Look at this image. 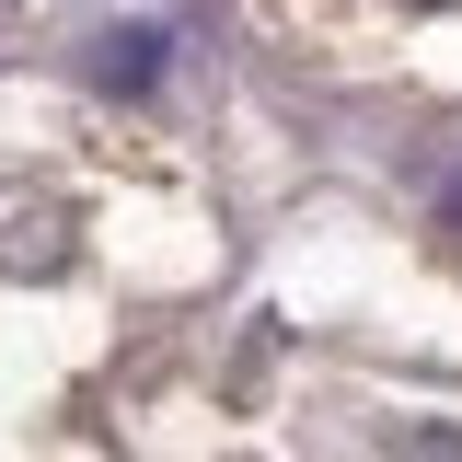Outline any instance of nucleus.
<instances>
[{"label":"nucleus","mask_w":462,"mask_h":462,"mask_svg":"<svg viewBox=\"0 0 462 462\" xmlns=\"http://www.w3.org/2000/svg\"><path fill=\"white\" fill-rule=\"evenodd\" d=\"M151 58H162V35H116V47H105V81H151Z\"/></svg>","instance_id":"1"},{"label":"nucleus","mask_w":462,"mask_h":462,"mask_svg":"<svg viewBox=\"0 0 462 462\" xmlns=\"http://www.w3.org/2000/svg\"><path fill=\"white\" fill-rule=\"evenodd\" d=\"M428 12H439V0H428Z\"/></svg>","instance_id":"2"}]
</instances>
